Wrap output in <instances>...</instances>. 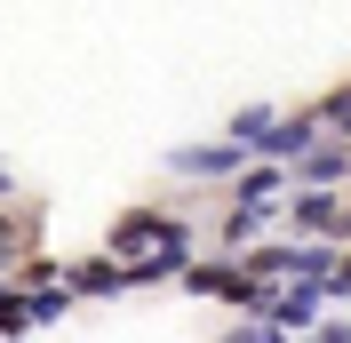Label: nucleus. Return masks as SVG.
<instances>
[{"instance_id":"7ed1b4c3","label":"nucleus","mask_w":351,"mask_h":343,"mask_svg":"<svg viewBox=\"0 0 351 343\" xmlns=\"http://www.w3.org/2000/svg\"><path fill=\"white\" fill-rule=\"evenodd\" d=\"M311 303H319V296H311V287H295V296L271 303V320H280V327H304V320H311Z\"/></svg>"},{"instance_id":"1a4fd4ad","label":"nucleus","mask_w":351,"mask_h":343,"mask_svg":"<svg viewBox=\"0 0 351 343\" xmlns=\"http://www.w3.org/2000/svg\"><path fill=\"white\" fill-rule=\"evenodd\" d=\"M343 128H351V104H343Z\"/></svg>"},{"instance_id":"6e6552de","label":"nucleus","mask_w":351,"mask_h":343,"mask_svg":"<svg viewBox=\"0 0 351 343\" xmlns=\"http://www.w3.org/2000/svg\"><path fill=\"white\" fill-rule=\"evenodd\" d=\"M319 343H351V327H328V335H319Z\"/></svg>"},{"instance_id":"0eeeda50","label":"nucleus","mask_w":351,"mask_h":343,"mask_svg":"<svg viewBox=\"0 0 351 343\" xmlns=\"http://www.w3.org/2000/svg\"><path fill=\"white\" fill-rule=\"evenodd\" d=\"M232 343H280L271 327H232Z\"/></svg>"},{"instance_id":"39448f33","label":"nucleus","mask_w":351,"mask_h":343,"mask_svg":"<svg viewBox=\"0 0 351 343\" xmlns=\"http://www.w3.org/2000/svg\"><path fill=\"white\" fill-rule=\"evenodd\" d=\"M176 168H192V176H216V168H232V152H176Z\"/></svg>"},{"instance_id":"f03ea898","label":"nucleus","mask_w":351,"mask_h":343,"mask_svg":"<svg viewBox=\"0 0 351 343\" xmlns=\"http://www.w3.org/2000/svg\"><path fill=\"white\" fill-rule=\"evenodd\" d=\"M343 168H351V152H311V160H304V176L319 184V192H328V184H335Z\"/></svg>"},{"instance_id":"423d86ee","label":"nucleus","mask_w":351,"mask_h":343,"mask_svg":"<svg viewBox=\"0 0 351 343\" xmlns=\"http://www.w3.org/2000/svg\"><path fill=\"white\" fill-rule=\"evenodd\" d=\"M271 192H280V168H256V176L240 184V200H247V208H256V200H271Z\"/></svg>"},{"instance_id":"f257e3e1","label":"nucleus","mask_w":351,"mask_h":343,"mask_svg":"<svg viewBox=\"0 0 351 343\" xmlns=\"http://www.w3.org/2000/svg\"><path fill=\"white\" fill-rule=\"evenodd\" d=\"M263 144H271V152H304V144H311V120H271Z\"/></svg>"},{"instance_id":"20e7f679","label":"nucleus","mask_w":351,"mask_h":343,"mask_svg":"<svg viewBox=\"0 0 351 343\" xmlns=\"http://www.w3.org/2000/svg\"><path fill=\"white\" fill-rule=\"evenodd\" d=\"M295 224H304V232H319V224H335V200H328V192L295 200Z\"/></svg>"}]
</instances>
